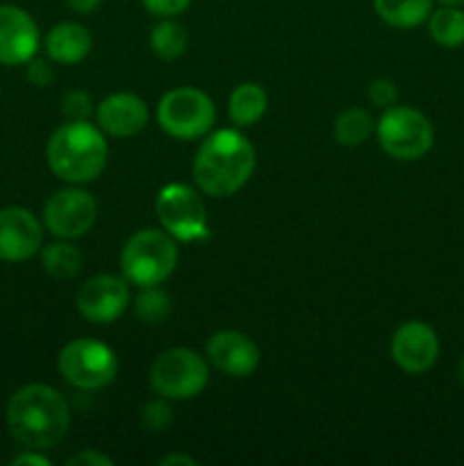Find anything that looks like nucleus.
Listing matches in <instances>:
<instances>
[{
  "label": "nucleus",
  "mask_w": 464,
  "mask_h": 466,
  "mask_svg": "<svg viewBox=\"0 0 464 466\" xmlns=\"http://www.w3.org/2000/svg\"><path fill=\"white\" fill-rule=\"evenodd\" d=\"M177 258V244L166 230H139L121 250L123 278L139 289L157 287L173 276Z\"/></svg>",
  "instance_id": "obj_4"
},
{
  "label": "nucleus",
  "mask_w": 464,
  "mask_h": 466,
  "mask_svg": "<svg viewBox=\"0 0 464 466\" xmlns=\"http://www.w3.org/2000/svg\"><path fill=\"white\" fill-rule=\"evenodd\" d=\"M428 32L444 48H458L464 44V12L462 7L441 5L428 16Z\"/></svg>",
  "instance_id": "obj_21"
},
{
  "label": "nucleus",
  "mask_w": 464,
  "mask_h": 466,
  "mask_svg": "<svg viewBox=\"0 0 464 466\" xmlns=\"http://www.w3.org/2000/svg\"><path fill=\"white\" fill-rule=\"evenodd\" d=\"M389 353L400 371L421 376L435 367L437 358H439V339L428 323L405 321L391 335Z\"/></svg>",
  "instance_id": "obj_12"
},
{
  "label": "nucleus",
  "mask_w": 464,
  "mask_h": 466,
  "mask_svg": "<svg viewBox=\"0 0 464 466\" xmlns=\"http://www.w3.org/2000/svg\"><path fill=\"white\" fill-rule=\"evenodd\" d=\"M378 141L389 157L400 162L421 159L435 141L432 123L423 112L405 105H391L376 126Z\"/></svg>",
  "instance_id": "obj_7"
},
{
  "label": "nucleus",
  "mask_w": 464,
  "mask_h": 466,
  "mask_svg": "<svg viewBox=\"0 0 464 466\" xmlns=\"http://www.w3.org/2000/svg\"><path fill=\"white\" fill-rule=\"evenodd\" d=\"M39 50L36 21L16 5H0V64L25 66Z\"/></svg>",
  "instance_id": "obj_14"
},
{
  "label": "nucleus",
  "mask_w": 464,
  "mask_h": 466,
  "mask_svg": "<svg viewBox=\"0 0 464 466\" xmlns=\"http://www.w3.org/2000/svg\"><path fill=\"white\" fill-rule=\"evenodd\" d=\"M196 462L191 455H185V453H171L166 455V458L159 460V466H196Z\"/></svg>",
  "instance_id": "obj_32"
},
{
  "label": "nucleus",
  "mask_w": 464,
  "mask_h": 466,
  "mask_svg": "<svg viewBox=\"0 0 464 466\" xmlns=\"http://www.w3.org/2000/svg\"><path fill=\"white\" fill-rule=\"evenodd\" d=\"M441 5H449V7H464V0H439Z\"/></svg>",
  "instance_id": "obj_34"
},
{
  "label": "nucleus",
  "mask_w": 464,
  "mask_h": 466,
  "mask_svg": "<svg viewBox=\"0 0 464 466\" xmlns=\"http://www.w3.org/2000/svg\"><path fill=\"white\" fill-rule=\"evenodd\" d=\"M373 9L387 25L412 30L428 21L432 12V0H373Z\"/></svg>",
  "instance_id": "obj_19"
},
{
  "label": "nucleus",
  "mask_w": 464,
  "mask_h": 466,
  "mask_svg": "<svg viewBox=\"0 0 464 466\" xmlns=\"http://www.w3.org/2000/svg\"><path fill=\"white\" fill-rule=\"evenodd\" d=\"M150 387L168 400L196 399L207 387L209 367L191 349H168L155 358L148 373Z\"/></svg>",
  "instance_id": "obj_8"
},
{
  "label": "nucleus",
  "mask_w": 464,
  "mask_h": 466,
  "mask_svg": "<svg viewBox=\"0 0 464 466\" xmlns=\"http://www.w3.org/2000/svg\"><path fill=\"white\" fill-rule=\"evenodd\" d=\"M217 121V107L205 91L177 86L166 91L157 105V123L177 141H194L209 135Z\"/></svg>",
  "instance_id": "obj_5"
},
{
  "label": "nucleus",
  "mask_w": 464,
  "mask_h": 466,
  "mask_svg": "<svg viewBox=\"0 0 464 466\" xmlns=\"http://www.w3.org/2000/svg\"><path fill=\"white\" fill-rule=\"evenodd\" d=\"M189 44L187 30L173 18H164L150 32V48H153L155 57L164 59V62H173V59L182 57Z\"/></svg>",
  "instance_id": "obj_23"
},
{
  "label": "nucleus",
  "mask_w": 464,
  "mask_h": 466,
  "mask_svg": "<svg viewBox=\"0 0 464 466\" xmlns=\"http://www.w3.org/2000/svg\"><path fill=\"white\" fill-rule=\"evenodd\" d=\"M98 217V205L94 196L77 187L59 189L45 200L44 226L57 239H77L94 228Z\"/></svg>",
  "instance_id": "obj_10"
},
{
  "label": "nucleus",
  "mask_w": 464,
  "mask_h": 466,
  "mask_svg": "<svg viewBox=\"0 0 464 466\" xmlns=\"http://www.w3.org/2000/svg\"><path fill=\"white\" fill-rule=\"evenodd\" d=\"M141 423L146 426V431L150 432H164L171 428L173 423V410L168 405V399L157 396V399L148 400L141 410Z\"/></svg>",
  "instance_id": "obj_25"
},
{
  "label": "nucleus",
  "mask_w": 464,
  "mask_h": 466,
  "mask_svg": "<svg viewBox=\"0 0 464 466\" xmlns=\"http://www.w3.org/2000/svg\"><path fill=\"white\" fill-rule=\"evenodd\" d=\"M144 7L148 9L153 16L159 18H173V16H180L182 12H187L194 0H141Z\"/></svg>",
  "instance_id": "obj_28"
},
{
  "label": "nucleus",
  "mask_w": 464,
  "mask_h": 466,
  "mask_svg": "<svg viewBox=\"0 0 464 466\" xmlns=\"http://www.w3.org/2000/svg\"><path fill=\"white\" fill-rule=\"evenodd\" d=\"M107 155L103 130L89 121L62 123L45 144L48 168L68 185L94 182L103 173Z\"/></svg>",
  "instance_id": "obj_3"
},
{
  "label": "nucleus",
  "mask_w": 464,
  "mask_h": 466,
  "mask_svg": "<svg viewBox=\"0 0 464 466\" xmlns=\"http://www.w3.org/2000/svg\"><path fill=\"white\" fill-rule=\"evenodd\" d=\"M135 314L148 326H157V323L166 321L171 314V299L164 289L157 287H141L139 296L135 299Z\"/></svg>",
  "instance_id": "obj_24"
},
{
  "label": "nucleus",
  "mask_w": 464,
  "mask_h": 466,
  "mask_svg": "<svg viewBox=\"0 0 464 466\" xmlns=\"http://www.w3.org/2000/svg\"><path fill=\"white\" fill-rule=\"evenodd\" d=\"M9 435L23 449L45 451L57 446L66 437L71 412L68 403L57 390L48 385H25L7 400Z\"/></svg>",
  "instance_id": "obj_1"
},
{
  "label": "nucleus",
  "mask_w": 464,
  "mask_h": 466,
  "mask_svg": "<svg viewBox=\"0 0 464 466\" xmlns=\"http://www.w3.org/2000/svg\"><path fill=\"white\" fill-rule=\"evenodd\" d=\"M91 35L85 25L76 21H62L48 32L44 41L50 62L80 64L91 53Z\"/></svg>",
  "instance_id": "obj_17"
},
{
  "label": "nucleus",
  "mask_w": 464,
  "mask_h": 466,
  "mask_svg": "<svg viewBox=\"0 0 464 466\" xmlns=\"http://www.w3.org/2000/svg\"><path fill=\"white\" fill-rule=\"evenodd\" d=\"M459 382L464 385V355H462V360H459Z\"/></svg>",
  "instance_id": "obj_35"
},
{
  "label": "nucleus",
  "mask_w": 464,
  "mask_h": 466,
  "mask_svg": "<svg viewBox=\"0 0 464 466\" xmlns=\"http://www.w3.org/2000/svg\"><path fill=\"white\" fill-rule=\"evenodd\" d=\"M96 123L100 130L116 139L139 135L148 123V107L144 100L127 91L107 96L96 107Z\"/></svg>",
  "instance_id": "obj_16"
},
{
  "label": "nucleus",
  "mask_w": 464,
  "mask_h": 466,
  "mask_svg": "<svg viewBox=\"0 0 464 466\" xmlns=\"http://www.w3.org/2000/svg\"><path fill=\"white\" fill-rule=\"evenodd\" d=\"M44 244L41 221L25 208L0 209V262H25L35 258Z\"/></svg>",
  "instance_id": "obj_13"
},
{
  "label": "nucleus",
  "mask_w": 464,
  "mask_h": 466,
  "mask_svg": "<svg viewBox=\"0 0 464 466\" xmlns=\"http://www.w3.org/2000/svg\"><path fill=\"white\" fill-rule=\"evenodd\" d=\"M91 112H94V105H91V96L86 91L73 89L64 94L62 116L66 121H86Z\"/></svg>",
  "instance_id": "obj_26"
},
{
  "label": "nucleus",
  "mask_w": 464,
  "mask_h": 466,
  "mask_svg": "<svg viewBox=\"0 0 464 466\" xmlns=\"http://www.w3.org/2000/svg\"><path fill=\"white\" fill-rule=\"evenodd\" d=\"M25 77L30 85L35 86H48L50 82L55 80V71L50 66V62L39 57H32L30 62L25 64Z\"/></svg>",
  "instance_id": "obj_29"
},
{
  "label": "nucleus",
  "mask_w": 464,
  "mask_h": 466,
  "mask_svg": "<svg viewBox=\"0 0 464 466\" xmlns=\"http://www.w3.org/2000/svg\"><path fill=\"white\" fill-rule=\"evenodd\" d=\"M157 218L164 230L177 241H200L209 235L207 212L194 187L171 182L157 194Z\"/></svg>",
  "instance_id": "obj_9"
},
{
  "label": "nucleus",
  "mask_w": 464,
  "mask_h": 466,
  "mask_svg": "<svg viewBox=\"0 0 464 466\" xmlns=\"http://www.w3.org/2000/svg\"><path fill=\"white\" fill-rule=\"evenodd\" d=\"M77 312L82 319L98 326H107L114 323L126 308L130 305V289H127L126 278L109 276V273H100V276L89 278L85 285L80 287L76 296Z\"/></svg>",
  "instance_id": "obj_11"
},
{
  "label": "nucleus",
  "mask_w": 464,
  "mask_h": 466,
  "mask_svg": "<svg viewBox=\"0 0 464 466\" xmlns=\"http://www.w3.org/2000/svg\"><path fill=\"white\" fill-rule=\"evenodd\" d=\"M373 130H376V123L373 116L362 107H350L346 112H341L335 121V139L337 144L348 146H362L371 139Z\"/></svg>",
  "instance_id": "obj_22"
},
{
  "label": "nucleus",
  "mask_w": 464,
  "mask_h": 466,
  "mask_svg": "<svg viewBox=\"0 0 464 466\" xmlns=\"http://www.w3.org/2000/svg\"><path fill=\"white\" fill-rule=\"evenodd\" d=\"M68 466H114V460L98 449H86L66 460Z\"/></svg>",
  "instance_id": "obj_30"
},
{
  "label": "nucleus",
  "mask_w": 464,
  "mask_h": 466,
  "mask_svg": "<svg viewBox=\"0 0 464 466\" xmlns=\"http://www.w3.org/2000/svg\"><path fill=\"white\" fill-rule=\"evenodd\" d=\"M368 100L376 107H391L398 100V89H396V85L389 77H378V80L368 85Z\"/></svg>",
  "instance_id": "obj_27"
},
{
  "label": "nucleus",
  "mask_w": 464,
  "mask_h": 466,
  "mask_svg": "<svg viewBox=\"0 0 464 466\" xmlns=\"http://www.w3.org/2000/svg\"><path fill=\"white\" fill-rule=\"evenodd\" d=\"M255 162V146L239 130L209 132L194 159L196 187L212 198H227L250 180Z\"/></svg>",
  "instance_id": "obj_2"
},
{
  "label": "nucleus",
  "mask_w": 464,
  "mask_h": 466,
  "mask_svg": "<svg viewBox=\"0 0 464 466\" xmlns=\"http://www.w3.org/2000/svg\"><path fill=\"white\" fill-rule=\"evenodd\" d=\"M9 464L12 466H50V460L45 458V455H41L39 451L25 449L21 455H16V458H14Z\"/></svg>",
  "instance_id": "obj_31"
},
{
  "label": "nucleus",
  "mask_w": 464,
  "mask_h": 466,
  "mask_svg": "<svg viewBox=\"0 0 464 466\" xmlns=\"http://www.w3.org/2000/svg\"><path fill=\"white\" fill-rule=\"evenodd\" d=\"M205 350H207L209 364L230 378H246L255 373L262 358L257 344L239 330L214 332Z\"/></svg>",
  "instance_id": "obj_15"
},
{
  "label": "nucleus",
  "mask_w": 464,
  "mask_h": 466,
  "mask_svg": "<svg viewBox=\"0 0 464 466\" xmlns=\"http://www.w3.org/2000/svg\"><path fill=\"white\" fill-rule=\"evenodd\" d=\"M268 109V94L264 86L255 82H244L237 86L227 100V114L237 127H250L267 114Z\"/></svg>",
  "instance_id": "obj_18"
},
{
  "label": "nucleus",
  "mask_w": 464,
  "mask_h": 466,
  "mask_svg": "<svg viewBox=\"0 0 464 466\" xmlns=\"http://www.w3.org/2000/svg\"><path fill=\"white\" fill-rule=\"evenodd\" d=\"M100 3H103V0H66V5L76 14H91L94 9H98Z\"/></svg>",
  "instance_id": "obj_33"
},
{
  "label": "nucleus",
  "mask_w": 464,
  "mask_h": 466,
  "mask_svg": "<svg viewBox=\"0 0 464 466\" xmlns=\"http://www.w3.org/2000/svg\"><path fill=\"white\" fill-rule=\"evenodd\" d=\"M57 369L64 380L76 390H105L116 380L118 360L107 344L89 337L73 339L59 350Z\"/></svg>",
  "instance_id": "obj_6"
},
{
  "label": "nucleus",
  "mask_w": 464,
  "mask_h": 466,
  "mask_svg": "<svg viewBox=\"0 0 464 466\" xmlns=\"http://www.w3.org/2000/svg\"><path fill=\"white\" fill-rule=\"evenodd\" d=\"M41 267L55 280H71L82 268V253L77 246L68 244V239H59L55 244L41 246Z\"/></svg>",
  "instance_id": "obj_20"
}]
</instances>
